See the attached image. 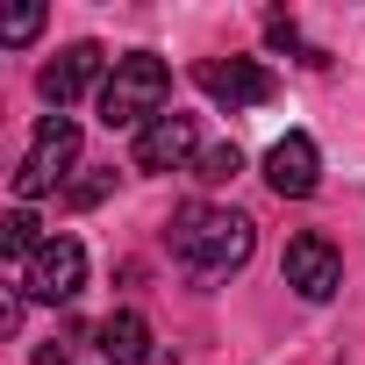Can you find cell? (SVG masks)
Here are the masks:
<instances>
[{
    "label": "cell",
    "instance_id": "cell-1",
    "mask_svg": "<svg viewBox=\"0 0 365 365\" xmlns=\"http://www.w3.org/2000/svg\"><path fill=\"white\" fill-rule=\"evenodd\" d=\"M172 258L194 265L201 279H230L244 258H251V215L237 208H208V201H187L172 215Z\"/></svg>",
    "mask_w": 365,
    "mask_h": 365
},
{
    "label": "cell",
    "instance_id": "cell-2",
    "mask_svg": "<svg viewBox=\"0 0 365 365\" xmlns=\"http://www.w3.org/2000/svg\"><path fill=\"white\" fill-rule=\"evenodd\" d=\"M165 101H172V72H165V58L129 51V58H115V72H108V86H101V122H108V129L158 122Z\"/></svg>",
    "mask_w": 365,
    "mask_h": 365
},
{
    "label": "cell",
    "instance_id": "cell-3",
    "mask_svg": "<svg viewBox=\"0 0 365 365\" xmlns=\"http://www.w3.org/2000/svg\"><path fill=\"white\" fill-rule=\"evenodd\" d=\"M72 158H79V122H72V115H43L36 136H29V158L15 165V201L51 194L58 179L72 172Z\"/></svg>",
    "mask_w": 365,
    "mask_h": 365
},
{
    "label": "cell",
    "instance_id": "cell-4",
    "mask_svg": "<svg viewBox=\"0 0 365 365\" xmlns=\"http://www.w3.org/2000/svg\"><path fill=\"white\" fill-rule=\"evenodd\" d=\"M194 86H201L208 101H222V108H265V101L279 93V79H272L258 58H201V65H194Z\"/></svg>",
    "mask_w": 365,
    "mask_h": 365
},
{
    "label": "cell",
    "instance_id": "cell-5",
    "mask_svg": "<svg viewBox=\"0 0 365 365\" xmlns=\"http://www.w3.org/2000/svg\"><path fill=\"white\" fill-rule=\"evenodd\" d=\"M79 287H86V251H79L72 237H51V244L22 265V294H29V301H51V308H58V301H72Z\"/></svg>",
    "mask_w": 365,
    "mask_h": 365
},
{
    "label": "cell",
    "instance_id": "cell-6",
    "mask_svg": "<svg viewBox=\"0 0 365 365\" xmlns=\"http://www.w3.org/2000/svg\"><path fill=\"white\" fill-rule=\"evenodd\" d=\"M287 287H294L301 301H329V294L344 287V258H336V244L315 237V230L287 237Z\"/></svg>",
    "mask_w": 365,
    "mask_h": 365
},
{
    "label": "cell",
    "instance_id": "cell-7",
    "mask_svg": "<svg viewBox=\"0 0 365 365\" xmlns=\"http://www.w3.org/2000/svg\"><path fill=\"white\" fill-rule=\"evenodd\" d=\"M194 143H201L194 115L165 108L158 122H143V129H136V172H179V165L194 158Z\"/></svg>",
    "mask_w": 365,
    "mask_h": 365
},
{
    "label": "cell",
    "instance_id": "cell-8",
    "mask_svg": "<svg viewBox=\"0 0 365 365\" xmlns=\"http://www.w3.org/2000/svg\"><path fill=\"white\" fill-rule=\"evenodd\" d=\"M315 179H322V158H315L308 136H279V143L265 150V187H272L279 201H308Z\"/></svg>",
    "mask_w": 365,
    "mask_h": 365
},
{
    "label": "cell",
    "instance_id": "cell-9",
    "mask_svg": "<svg viewBox=\"0 0 365 365\" xmlns=\"http://www.w3.org/2000/svg\"><path fill=\"white\" fill-rule=\"evenodd\" d=\"M101 65H108V51H101V43H72V51H58V58L36 72V93H43L51 108H72V101L93 86V72H101Z\"/></svg>",
    "mask_w": 365,
    "mask_h": 365
},
{
    "label": "cell",
    "instance_id": "cell-10",
    "mask_svg": "<svg viewBox=\"0 0 365 365\" xmlns=\"http://www.w3.org/2000/svg\"><path fill=\"white\" fill-rule=\"evenodd\" d=\"M93 351H101V365H158V351H150V322H143L136 308H115V315L93 329Z\"/></svg>",
    "mask_w": 365,
    "mask_h": 365
},
{
    "label": "cell",
    "instance_id": "cell-11",
    "mask_svg": "<svg viewBox=\"0 0 365 365\" xmlns=\"http://www.w3.org/2000/svg\"><path fill=\"white\" fill-rule=\"evenodd\" d=\"M43 244H51V237H43V222H36L29 208H8V222H0V251H8V258H22V265H29V258H36Z\"/></svg>",
    "mask_w": 365,
    "mask_h": 365
},
{
    "label": "cell",
    "instance_id": "cell-12",
    "mask_svg": "<svg viewBox=\"0 0 365 365\" xmlns=\"http://www.w3.org/2000/svg\"><path fill=\"white\" fill-rule=\"evenodd\" d=\"M108 187H115V172L108 165H86L72 187H65V208H93V201H108Z\"/></svg>",
    "mask_w": 365,
    "mask_h": 365
},
{
    "label": "cell",
    "instance_id": "cell-13",
    "mask_svg": "<svg viewBox=\"0 0 365 365\" xmlns=\"http://www.w3.org/2000/svg\"><path fill=\"white\" fill-rule=\"evenodd\" d=\"M194 172L208 179V187H222V179H237V172H244V150H237V143H215V150H201V158H194Z\"/></svg>",
    "mask_w": 365,
    "mask_h": 365
},
{
    "label": "cell",
    "instance_id": "cell-14",
    "mask_svg": "<svg viewBox=\"0 0 365 365\" xmlns=\"http://www.w3.org/2000/svg\"><path fill=\"white\" fill-rule=\"evenodd\" d=\"M265 36H272L279 51H294L301 65H329V51H315V43H301V29H294V15H272V22H265Z\"/></svg>",
    "mask_w": 365,
    "mask_h": 365
},
{
    "label": "cell",
    "instance_id": "cell-15",
    "mask_svg": "<svg viewBox=\"0 0 365 365\" xmlns=\"http://www.w3.org/2000/svg\"><path fill=\"white\" fill-rule=\"evenodd\" d=\"M43 29V8H8V15H0V43H29Z\"/></svg>",
    "mask_w": 365,
    "mask_h": 365
},
{
    "label": "cell",
    "instance_id": "cell-16",
    "mask_svg": "<svg viewBox=\"0 0 365 365\" xmlns=\"http://www.w3.org/2000/svg\"><path fill=\"white\" fill-rule=\"evenodd\" d=\"M36 365H72V351H65V344H58V351L43 344V351H36Z\"/></svg>",
    "mask_w": 365,
    "mask_h": 365
}]
</instances>
